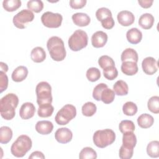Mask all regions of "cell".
<instances>
[{"label":"cell","instance_id":"6da1fadb","mask_svg":"<svg viewBox=\"0 0 159 159\" xmlns=\"http://www.w3.org/2000/svg\"><path fill=\"white\" fill-rule=\"evenodd\" d=\"M19 104V98L14 93H8L0 100V112L5 120L12 119L16 115V108Z\"/></svg>","mask_w":159,"mask_h":159},{"label":"cell","instance_id":"7a4b0ae2","mask_svg":"<svg viewBox=\"0 0 159 159\" xmlns=\"http://www.w3.org/2000/svg\"><path fill=\"white\" fill-rule=\"evenodd\" d=\"M47 47L51 58L57 61H60L66 57V50L64 42L57 36L51 37L47 42Z\"/></svg>","mask_w":159,"mask_h":159},{"label":"cell","instance_id":"3957f363","mask_svg":"<svg viewBox=\"0 0 159 159\" xmlns=\"http://www.w3.org/2000/svg\"><path fill=\"white\" fill-rule=\"evenodd\" d=\"M32 142L31 139L26 135H21L13 142L11 147V152L13 156L21 158L32 148Z\"/></svg>","mask_w":159,"mask_h":159},{"label":"cell","instance_id":"277c9868","mask_svg":"<svg viewBox=\"0 0 159 159\" xmlns=\"http://www.w3.org/2000/svg\"><path fill=\"white\" fill-rule=\"evenodd\" d=\"M93 140L94 145L101 148L111 145L116 140V134L109 129L98 130L93 135Z\"/></svg>","mask_w":159,"mask_h":159},{"label":"cell","instance_id":"5b68a950","mask_svg":"<svg viewBox=\"0 0 159 159\" xmlns=\"http://www.w3.org/2000/svg\"><path fill=\"white\" fill-rule=\"evenodd\" d=\"M88 42V37L86 32L79 29L75 30L68 39V46L74 52H78L85 48Z\"/></svg>","mask_w":159,"mask_h":159},{"label":"cell","instance_id":"8992f818","mask_svg":"<svg viewBox=\"0 0 159 159\" xmlns=\"http://www.w3.org/2000/svg\"><path fill=\"white\" fill-rule=\"evenodd\" d=\"M37 102L39 106L45 104H52V87L46 81H41L37 84L35 88Z\"/></svg>","mask_w":159,"mask_h":159},{"label":"cell","instance_id":"52a82bcc","mask_svg":"<svg viewBox=\"0 0 159 159\" xmlns=\"http://www.w3.org/2000/svg\"><path fill=\"white\" fill-rule=\"evenodd\" d=\"M76 116V107L72 104H66L57 113L55 120L58 125H66Z\"/></svg>","mask_w":159,"mask_h":159},{"label":"cell","instance_id":"ba28073f","mask_svg":"<svg viewBox=\"0 0 159 159\" xmlns=\"http://www.w3.org/2000/svg\"><path fill=\"white\" fill-rule=\"evenodd\" d=\"M34 19V13L29 9H22L16 14L12 19L14 25L18 29H23L25 25L32 22Z\"/></svg>","mask_w":159,"mask_h":159},{"label":"cell","instance_id":"9c48e42d","mask_svg":"<svg viewBox=\"0 0 159 159\" xmlns=\"http://www.w3.org/2000/svg\"><path fill=\"white\" fill-rule=\"evenodd\" d=\"M63 17L59 13L47 11L41 16V21L44 26L48 28H58L62 22Z\"/></svg>","mask_w":159,"mask_h":159},{"label":"cell","instance_id":"30bf717a","mask_svg":"<svg viewBox=\"0 0 159 159\" xmlns=\"http://www.w3.org/2000/svg\"><path fill=\"white\" fill-rule=\"evenodd\" d=\"M158 61L152 57L145 58L142 62L143 72L148 75H152L158 70Z\"/></svg>","mask_w":159,"mask_h":159},{"label":"cell","instance_id":"8fae6325","mask_svg":"<svg viewBox=\"0 0 159 159\" xmlns=\"http://www.w3.org/2000/svg\"><path fill=\"white\" fill-rule=\"evenodd\" d=\"M73 133L66 127L58 129L55 133L56 140L60 143H67L72 140Z\"/></svg>","mask_w":159,"mask_h":159},{"label":"cell","instance_id":"7c38bea8","mask_svg":"<svg viewBox=\"0 0 159 159\" xmlns=\"http://www.w3.org/2000/svg\"><path fill=\"white\" fill-rule=\"evenodd\" d=\"M107 35L106 32L99 30L94 33L91 37V44L94 48L103 47L107 42Z\"/></svg>","mask_w":159,"mask_h":159},{"label":"cell","instance_id":"4fadbf2b","mask_svg":"<svg viewBox=\"0 0 159 159\" xmlns=\"http://www.w3.org/2000/svg\"><path fill=\"white\" fill-rule=\"evenodd\" d=\"M35 112V107L33 103L30 102H24L19 110V116L21 119L27 120L32 118Z\"/></svg>","mask_w":159,"mask_h":159},{"label":"cell","instance_id":"5bb4252c","mask_svg":"<svg viewBox=\"0 0 159 159\" xmlns=\"http://www.w3.org/2000/svg\"><path fill=\"white\" fill-rule=\"evenodd\" d=\"M118 22L122 26H129L135 21V17L132 12L129 11H122L117 14Z\"/></svg>","mask_w":159,"mask_h":159},{"label":"cell","instance_id":"9a60e30c","mask_svg":"<svg viewBox=\"0 0 159 159\" xmlns=\"http://www.w3.org/2000/svg\"><path fill=\"white\" fill-rule=\"evenodd\" d=\"M53 129V125L49 120H40L35 124L36 131L42 135H48L50 134Z\"/></svg>","mask_w":159,"mask_h":159},{"label":"cell","instance_id":"2e32d148","mask_svg":"<svg viewBox=\"0 0 159 159\" xmlns=\"http://www.w3.org/2000/svg\"><path fill=\"white\" fill-rule=\"evenodd\" d=\"M72 20L73 23L80 27L87 26L91 22V19L89 16L85 13L77 12L74 14L72 17Z\"/></svg>","mask_w":159,"mask_h":159},{"label":"cell","instance_id":"e0dca14e","mask_svg":"<svg viewBox=\"0 0 159 159\" xmlns=\"http://www.w3.org/2000/svg\"><path fill=\"white\" fill-rule=\"evenodd\" d=\"M127 41L132 44H137L141 42L142 39V33L137 28H132L126 33Z\"/></svg>","mask_w":159,"mask_h":159},{"label":"cell","instance_id":"ac0fdd59","mask_svg":"<svg viewBox=\"0 0 159 159\" xmlns=\"http://www.w3.org/2000/svg\"><path fill=\"white\" fill-rule=\"evenodd\" d=\"M120 69L124 75L128 76H133L135 75L139 70L137 63L130 61L122 62Z\"/></svg>","mask_w":159,"mask_h":159},{"label":"cell","instance_id":"d6986e66","mask_svg":"<svg viewBox=\"0 0 159 159\" xmlns=\"http://www.w3.org/2000/svg\"><path fill=\"white\" fill-rule=\"evenodd\" d=\"M28 72L27 67L19 66L13 71L11 75L12 80L15 82H21L27 78Z\"/></svg>","mask_w":159,"mask_h":159},{"label":"cell","instance_id":"ffe728a7","mask_svg":"<svg viewBox=\"0 0 159 159\" xmlns=\"http://www.w3.org/2000/svg\"><path fill=\"white\" fill-rule=\"evenodd\" d=\"M154 22L155 19L152 14L145 13L139 17V25L143 29H149L152 27Z\"/></svg>","mask_w":159,"mask_h":159},{"label":"cell","instance_id":"44dd1931","mask_svg":"<svg viewBox=\"0 0 159 159\" xmlns=\"http://www.w3.org/2000/svg\"><path fill=\"white\" fill-rule=\"evenodd\" d=\"M30 58L35 63H41L45 60L46 53L42 47H36L32 50Z\"/></svg>","mask_w":159,"mask_h":159},{"label":"cell","instance_id":"7402d4cb","mask_svg":"<svg viewBox=\"0 0 159 159\" xmlns=\"http://www.w3.org/2000/svg\"><path fill=\"white\" fill-rule=\"evenodd\" d=\"M120 59L122 62L130 61L137 63L139 60V56L137 52L134 49L127 48L122 52L120 56Z\"/></svg>","mask_w":159,"mask_h":159},{"label":"cell","instance_id":"603a6c76","mask_svg":"<svg viewBox=\"0 0 159 159\" xmlns=\"http://www.w3.org/2000/svg\"><path fill=\"white\" fill-rule=\"evenodd\" d=\"M137 123L140 127L142 129H148L152 126L154 123V119L151 115L145 113L141 114L137 118Z\"/></svg>","mask_w":159,"mask_h":159},{"label":"cell","instance_id":"cb8c5ba5","mask_svg":"<svg viewBox=\"0 0 159 159\" xmlns=\"http://www.w3.org/2000/svg\"><path fill=\"white\" fill-rule=\"evenodd\" d=\"M113 89L117 96H125L129 93L128 85L122 80L117 81L113 86Z\"/></svg>","mask_w":159,"mask_h":159},{"label":"cell","instance_id":"d4e9b609","mask_svg":"<svg viewBox=\"0 0 159 159\" xmlns=\"http://www.w3.org/2000/svg\"><path fill=\"white\" fill-rule=\"evenodd\" d=\"M12 131L7 126H2L0 128V142L2 144L9 143L12 137Z\"/></svg>","mask_w":159,"mask_h":159},{"label":"cell","instance_id":"484cf974","mask_svg":"<svg viewBox=\"0 0 159 159\" xmlns=\"http://www.w3.org/2000/svg\"><path fill=\"white\" fill-rule=\"evenodd\" d=\"M54 107L51 104H45L39 106L37 114L40 117H48L53 112Z\"/></svg>","mask_w":159,"mask_h":159},{"label":"cell","instance_id":"4316f807","mask_svg":"<svg viewBox=\"0 0 159 159\" xmlns=\"http://www.w3.org/2000/svg\"><path fill=\"white\" fill-rule=\"evenodd\" d=\"M147 153L152 158H157L159 157V142L153 140L148 143L147 147Z\"/></svg>","mask_w":159,"mask_h":159},{"label":"cell","instance_id":"83f0119b","mask_svg":"<svg viewBox=\"0 0 159 159\" xmlns=\"http://www.w3.org/2000/svg\"><path fill=\"white\" fill-rule=\"evenodd\" d=\"M21 6L20 0H4L2 2V7L7 12H14Z\"/></svg>","mask_w":159,"mask_h":159},{"label":"cell","instance_id":"f1b7e54d","mask_svg":"<svg viewBox=\"0 0 159 159\" xmlns=\"http://www.w3.org/2000/svg\"><path fill=\"white\" fill-rule=\"evenodd\" d=\"M137 143V137L133 132H127L123 134L122 145L134 148Z\"/></svg>","mask_w":159,"mask_h":159},{"label":"cell","instance_id":"f546056e","mask_svg":"<svg viewBox=\"0 0 159 159\" xmlns=\"http://www.w3.org/2000/svg\"><path fill=\"white\" fill-rule=\"evenodd\" d=\"M115 98V93L110 88L104 89L101 94V101L104 104H110L113 102Z\"/></svg>","mask_w":159,"mask_h":159},{"label":"cell","instance_id":"4dcf8cb0","mask_svg":"<svg viewBox=\"0 0 159 159\" xmlns=\"http://www.w3.org/2000/svg\"><path fill=\"white\" fill-rule=\"evenodd\" d=\"M137 105L132 101L126 102L122 106L123 113L128 116H134L137 112Z\"/></svg>","mask_w":159,"mask_h":159},{"label":"cell","instance_id":"1f68e13d","mask_svg":"<svg viewBox=\"0 0 159 159\" xmlns=\"http://www.w3.org/2000/svg\"><path fill=\"white\" fill-rule=\"evenodd\" d=\"M79 158L80 159H96L97 158V153L91 147H86L81 150Z\"/></svg>","mask_w":159,"mask_h":159},{"label":"cell","instance_id":"d6a6232c","mask_svg":"<svg viewBox=\"0 0 159 159\" xmlns=\"http://www.w3.org/2000/svg\"><path fill=\"white\" fill-rule=\"evenodd\" d=\"M97 107L96 104L92 102H87L83 105L81 108L82 114L86 117L93 116L96 112Z\"/></svg>","mask_w":159,"mask_h":159},{"label":"cell","instance_id":"836d02e7","mask_svg":"<svg viewBox=\"0 0 159 159\" xmlns=\"http://www.w3.org/2000/svg\"><path fill=\"white\" fill-rule=\"evenodd\" d=\"M135 127L134 123L130 120H122L119 125V130L122 134L134 132L135 130Z\"/></svg>","mask_w":159,"mask_h":159},{"label":"cell","instance_id":"e575fe53","mask_svg":"<svg viewBox=\"0 0 159 159\" xmlns=\"http://www.w3.org/2000/svg\"><path fill=\"white\" fill-rule=\"evenodd\" d=\"M147 107L148 110L154 113H159V97L158 96H154L151 97L147 102Z\"/></svg>","mask_w":159,"mask_h":159},{"label":"cell","instance_id":"d590c367","mask_svg":"<svg viewBox=\"0 0 159 159\" xmlns=\"http://www.w3.org/2000/svg\"><path fill=\"white\" fill-rule=\"evenodd\" d=\"M134 154V148L122 145L119 149V155L121 159H130L132 157Z\"/></svg>","mask_w":159,"mask_h":159},{"label":"cell","instance_id":"8d00e7d4","mask_svg":"<svg viewBox=\"0 0 159 159\" xmlns=\"http://www.w3.org/2000/svg\"><path fill=\"white\" fill-rule=\"evenodd\" d=\"M27 6L29 10L39 13L42 11L43 8V3L40 0H30L27 2Z\"/></svg>","mask_w":159,"mask_h":159},{"label":"cell","instance_id":"74e56055","mask_svg":"<svg viewBox=\"0 0 159 159\" xmlns=\"http://www.w3.org/2000/svg\"><path fill=\"white\" fill-rule=\"evenodd\" d=\"M86 76L89 81L95 82L101 78V72L98 68L91 67L87 70Z\"/></svg>","mask_w":159,"mask_h":159},{"label":"cell","instance_id":"f35d334b","mask_svg":"<svg viewBox=\"0 0 159 159\" xmlns=\"http://www.w3.org/2000/svg\"><path fill=\"white\" fill-rule=\"evenodd\" d=\"M96 17L99 21L104 20L109 17H112L111 11L106 7H101L96 12Z\"/></svg>","mask_w":159,"mask_h":159},{"label":"cell","instance_id":"ab89813d","mask_svg":"<svg viewBox=\"0 0 159 159\" xmlns=\"http://www.w3.org/2000/svg\"><path fill=\"white\" fill-rule=\"evenodd\" d=\"M103 75L108 80H114L118 76V71L115 66H111L103 69Z\"/></svg>","mask_w":159,"mask_h":159},{"label":"cell","instance_id":"60d3db41","mask_svg":"<svg viewBox=\"0 0 159 159\" xmlns=\"http://www.w3.org/2000/svg\"><path fill=\"white\" fill-rule=\"evenodd\" d=\"M98 64L102 69L111 66H115V62L114 60L107 55H102L100 57L98 60Z\"/></svg>","mask_w":159,"mask_h":159},{"label":"cell","instance_id":"b9f144b4","mask_svg":"<svg viewBox=\"0 0 159 159\" xmlns=\"http://www.w3.org/2000/svg\"><path fill=\"white\" fill-rule=\"evenodd\" d=\"M106 88H107V85L105 83H99V84H97L94 87L93 91V98L97 101H101V93Z\"/></svg>","mask_w":159,"mask_h":159},{"label":"cell","instance_id":"7bdbcfd3","mask_svg":"<svg viewBox=\"0 0 159 159\" xmlns=\"http://www.w3.org/2000/svg\"><path fill=\"white\" fill-rule=\"evenodd\" d=\"M8 86V77L6 73L1 71H0V92L2 93L5 91Z\"/></svg>","mask_w":159,"mask_h":159},{"label":"cell","instance_id":"ee69618b","mask_svg":"<svg viewBox=\"0 0 159 159\" xmlns=\"http://www.w3.org/2000/svg\"><path fill=\"white\" fill-rule=\"evenodd\" d=\"M86 2V0H71L70 1V6L72 9H81L85 6Z\"/></svg>","mask_w":159,"mask_h":159},{"label":"cell","instance_id":"f6af8a7d","mask_svg":"<svg viewBox=\"0 0 159 159\" xmlns=\"http://www.w3.org/2000/svg\"><path fill=\"white\" fill-rule=\"evenodd\" d=\"M101 22L102 27L106 29H111L112 28H113L115 24V22L112 17H109L108 19L102 20Z\"/></svg>","mask_w":159,"mask_h":159},{"label":"cell","instance_id":"bcb514c9","mask_svg":"<svg viewBox=\"0 0 159 159\" xmlns=\"http://www.w3.org/2000/svg\"><path fill=\"white\" fill-rule=\"evenodd\" d=\"M138 2L142 7L147 9L152 6L153 2V0H139Z\"/></svg>","mask_w":159,"mask_h":159},{"label":"cell","instance_id":"7dc6e473","mask_svg":"<svg viewBox=\"0 0 159 159\" xmlns=\"http://www.w3.org/2000/svg\"><path fill=\"white\" fill-rule=\"evenodd\" d=\"M45 155L43 153L40 151H35L31 153V155L29 157V158H41V159H44Z\"/></svg>","mask_w":159,"mask_h":159},{"label":"cell","instance_id":"c3c4849f","mask_svg":"<svg viewBox=\"0 0 159 159\" xmlns=\"http://www.w3.org/2000/svg\"><path fill=\"white\" fill-rule=\"evenodd\" d=\"M0 66H1V71H2L6 73L8 71V66L4 62H0Z\"/></svg>","mask_w":159,"mask_h":159}]
</instances>
